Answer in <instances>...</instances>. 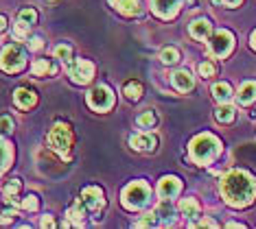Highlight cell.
<instances>
[{"mask_svg":"<svg viewBox=\"0 0 256 229\" xmlns=\"http://www.w3.org/2000/svg\"><path fill=\"white\" fill-rule=\"evenodd\" d=\"M221 195L226 197V201L230 205L243 208V205L252 203V199L256 195V181L246 170H230L221 179Z\"/></svg>","mask_w":256,"mask_h":229,"instance_id":"1","label":"cell"},{"mask_svg":"<svg viewBox=\"0 0 256 229\" xmlns=\"http://www.w3.org/2000/svg\"><path fill=\"white\" fill-rule=\"evenodd\" d=\"M217 153H219V140L208 136V133H202L190 142V157L197 164H210Z\"/></svg>","mask_w":256,"mask_h":229,"instance_id":"2","label":"cell"},{"mask_svg":"<svg viewBox=\"0 0 256 229\" xmlns=\"http://www.w3.org/2000/svg\"><path fill=\"white\" fill-rule=\"evenodd\" d=\"M48 146L55 153H60L64 160H68V153H70V146H72L70 127L64 125V122H57V125L48 131Z\"/></svg>","mask_w":256,"mask_h":229,"instance_id":"3","label":"cell"},{"mask_svg":"<svg viewBox=\"0 0 256 229\" xmlns=\"http://www.w3.org/2000/svg\"><path fill=\"white\" fill-rule=\"evenodd\" d=\"M149 195H151V190H149V186L144 184V181H134V184H130L125 188L123 201H125V205L130 210H138V208H142V205L149 201Z\"/></svg>","mask_w":256,"mask_h":229,"instance_id":"4","label":"cell"},{"mask_svg":"<svg viewBox=\"0 0 256 229\" xmlns=\"http://www.w3.org/2000/svg\"><path fill=\"white\" fill-rule=\"evenodd\" d=\"M22 66H24V50L18 44L7 46L0 55V68L7 70V72H18Z\"/></svg>","mask_w":256,"mask_h":229,"instance_id":"5","label":"cell"},{"mask_svg":"<svg viewBox=\"0 0 256 229\" xmlns=\"http://www.w3.org/2000/svg\"><path fill=\"white\" fill-rule=\"evenodd\" d=\"M234 46V37H232L230 31H217L208 39V50L214 57H226Z\"/></svg>","mask_w":256,"mask_h":229,"instance_id":"6","label":"cell"},{"mask_svg":"<svg viewBox=\"0 0 256 229\" xmlns=\"http://www.w3.org/2000/svg\"><path fill=\"white\" fill-rule=\"evenodd\" d=\"M68 74L72 76L74 83H88L94 76V66L86 59H70L68 61Z\"/></svg>","mask_w":256,"mask_h":229,"instance_id":"7","label":"cell"},{"mask_svg":"<svg viewBox=\"0 0 256 229\" xmlns=\"http://www.w3.org/2000/svg\"><path fill=\"white\" fill-rule=\"evenodd\" d=\"M88 103H90V107H92V109H96V111H106V109L112 107L114 96H112V92H110V87L98 85V87H94V90L90 92Z\"/></svg>","mask_w":256,"mask_h":229,"instance_id":"8","label":"cell"},{"mask_svg":"<svg viewBox=\"0 0 256 229\" xmlns=\"http://www.w3.org/2000/svg\"><path fill=\"white\" fill-rule=\"evenodd\" d=\"M81 201H84L86 210H90V212H98V210L106 205V197H103V190L101 188H84V192H81Z\"/></svg>","mask_w":256,"mask_h":229,"instance_id":"9","label":"cell"},{"mask_svg":"<svg viewBox=\"0 0 256 229\" xmlns=\"http://www.w3.org/2000/svg\"><path fill=\"white\" fill-rule=\"evenodd\" d=\"M130 146L134 151H140V153H149V151H156L158 146V138L154 133H140V136H132L130 138Z\"/></svg>","mask_w":256,"mask_h":229,"instance_id":"10","label":"cell"},{"mask_svg":"<svg viewBox=\"0 0 256 229\" xmlns=\"http://www.w3.org/2000/svg\"><path fill=\"white\" fill-rule=\"evenodd\" d=\"M188 2H193V0H188ZM180 4H182V0H154V11L160 17H171L178 13Z\"/></svg>","mask_w":256,"mask_h":229,"instance_id":"11","label":"cell"},{"mask_svg":"<svg viewBox=\"0 0 256 229\" xmlns=\"http://www.w3.org/2000/svg\"><path fill=\"white\" fill-rule=\"evenodd\" d=\"M188 31H190V35H193L195 39H208L210 37V33H212V22L206 20V17H200V20L190 22Z\"/></svg>","mask_w":256,"mask_h":229,"instance_id":"12","label":"cell"},{"mask_svg":"<svg viewBox=\"0 0 256 229\" xmlns=\"http://www.w3.org/2000/svg\"><path fill=\"white\" fill-rule=\"evenodd\" d=\"M171 83L178 92H190L195 85V81H193V76H190V72L178 70V72H173V76H171Z\"/></svg>","mask_w":256,"mask_h":229,"instance_id":"13","label":"cell"},{"mask_svg":"<svg viewBox=\"0 0 256 229\" xmlns=\"http://www.w3.org/2000/svg\"><path fill=\"white\" fill-rule=\"evenodd\" d=\"M180 192V179L176 177H164L160 181V186H158V195L160 199H173Z\"/></svg>","mask_w":256,"mask_h":229,"instance_id":"14","label":"cell"},{"mask_svg":"<svg viewBox=\"0 0 256 229\" xmlns=\"http://www.w3.org/2000/svg\"><path fill=\"white\" fill-rule=\"evenodd\" d=\"M36 92H31V90H26V87H20V90H16L14 92V103L18 105L20 109H28V107H33L36 105Z\"/></svg>","mask_w":256,"mask_h":229,"instance_id":"15","label":"cell"},{"mask_svg":"<svg viewBox=\"0 0 256 229\" xmlns=\"http://www.w3.org/2000/svg\"><path fill=\"white\" fill-rule=\"evenodd\" d=\"M173 205L168 203V199H162L158 203V208H156V216H158L160 225H171L173 221H176V216H173Z\"/></svg>","mask_w":256,"mask_h":229,"instance_id":"16","label":"cell"},{"mask_svg":"<svg viewBox=\"0 0 256 229\" xmlns=\"http://www.w3.org/2000/svg\"><path fill=\"white\" fill-rule=\"evenodd\" d=\"M114 9L125 15H138L140 13V2L138 0H112Z\"/></svg>","mask_w":256,"mask_h":229,"instance_id":"17","label":"cell"},{"mask_svg":"<svg viewBox=\"0 0 256 229\" xmlns=\"http://www.w3.org/2000/svg\"><path fill=\"white\" fill-rule=\"evenodd\" d=\"M236 101L241 105H250L252 101H256V81H248V83L241 85V90L236 94Z\"/></svg>","mask_w":256,"mask_h":229,"instance_id":"18","label":"cell"},{"mask_svg":"<svg viewBox=\"0 0 256 229\" xmlns=\"http://www.w3.org/2000/svg\"><path fill=\"white\" fill-rule=\"evenodd\" d=\"M66 216H68V223H74V225H84V221H86L84 201H81V199H77V201L72 203V208L66 212Z\"/></svg>","mask_w":256,"mask_h":229,"instance_id":"19","label":"cell"},{"mask_svg":"<svg viewBox=\"0 0 256 229\" xmlns=\"http://www.w3.org/2000/svg\"><path fill=\"white\" fill-rule=\"evenodd\" d=\"M31 72L36 76H50V74L57 72V66L50 59H38L36 63H33Z\"/></svg>","mask_w":256,"mask_h":229,"instance_id":"20","label":"cell"},{"mask_svg":"<svg viewBox=\"0 0 256 229\" xmlns=\"http://www.w3.org/2000/svg\"><path fill=\"white\" fill-rule=\"evenodd\" d=\"M180 212L188 216V219H195V216H200V203L195 199H182L180 201Z\"/></svg>","mask_w":256,"mask_h":229,"instance_id":"21","label":"cell"},{"mask_svg":"<svg viewBox=\"0 0 256 229\" xmlns=\"http://www.w3.org/2000/svg\"><path fill=\"white\" fill-rule=\"evenodd\" d=\"M136 125L140 129H151V127L158 125V116H156V111L147 109V111H142V114L136 118Z\"/></svg>","mask_w":256,"mask_h":229,"instance_id":"22","label":"cell"},{"mask_svg":"<svg viewBox=\"0 0 256 229\" xmlns=\"http://www.w3.org/2000/svg\"><path fill=\"white\" fill-rule=\"evenodd\" d=\"M212 96L217 98L219 103H228L232 98V90L228 83H214L212 85Z\"/></svg>","mask_w":256,"mask_h":229,"instance_id":"23","label":"cell"},{"mask_svg":"<svg viewBox=\"0 0 256 229\" xmlns=\"http://www.w3.org/2000/svg\"><path fill=\"white\" fill-rule=\"evenodd\" d=\"M214 116H217L219 122H232L234 120V107L228 103H221L217 107V111H214Z\"/></svg>","mask_w":256,"mask_h":229,"instance_id":"24","label":"cell"},{"mask_svg":"<svg viewBox=\"0 0 256 229\" xmlns=\"http://www.w3.org/2000/svg\"><path fill=\"white\" fill-rule=\"evenodd\" d=\"M125 96L130 98V101L140 98L142 96V85L138 83V81H130V83H125Z\"/></svg>","mask_w":256,"mask_h":229,"instance_id":"25","label":"cell"},{"mask_svg":"<svg viewBox=\"0 0 256 229\" xmlns=\"http://www.w3.org/2000/svg\"><path fill=\"white\" fill-rule=\"evenodd\" d=\"M160 61L171 66V63H178L180 61V50L178 48H164L160 52Z\"/></svg>","mask_w":256,"mask_h":229,"instance_id":"26","label":"cell"},{"mask_svg":"<svg viewBox=\"0 0 256 229\" xmlns=\"http://www.w3.org/2000/svg\"><path fill=\"white\" fill-rule=\"evenodd\" d=\"M18 192H20V181L18 179H11V181L4 184V199H7V201H14Z\"/></svg>","mask_w":256,"mask_h":229,"instance_id":"27","label":"cell"},{"mask_svg":"<svg viewBox=\"0 0 256 229\" xmlns=\"http://www.w3.org/2000/svg\"><path fill=\"white\" fill-rule=\"evenodd\" d=\"M55 57L57 59H62V61H70L72 59V50H70V46H66V44H60L55 48Z\"/></svg>","mask_w":256,"mask_h":229,"instance_id":"28","label":"cell"},{"mask_svg":"<svg viewBox=\"0 0 256 229\" xmlns=\"http://www.w3.org/2000/svg\"><path fill=\"white\" fill-rule=\"evenodd\" d=\"M36 17H38V13L33 9H22L20 13H18V22H24V24L31 26L33 22H36Z\"/></svg>","mask_w":256,"mask_h":229,"instance_id":"29","label":"cell"},{"mask_svg":"<svg viewBox=\"0 0 256 229\" xmlns=\"http://www.w3.org/2000/svg\"><path fill=\"white\" fill-rule=\"evenodd\" d=\"M138 225L140 227H156V225H160V221H158V216H156V212H151V214H144L140 221H138Z\"/></svg>","mask_w":256,"mask_h":229,"instance_id":"30","label":"cell"},{"mask_svg":"<svg viewBox=\"0 0 256 229\" xmlns=\"http://www.w3.org/2000/svg\"><path fill=\"white\" fill-rule=\"evenodd\" d=\"M14 131V120L9 116H0V133H11Z\"/></svg>","mask_w":256,"mask_h":229,"instance_id":"31","label":"cell"},{"mask_svg":"<svg viewBox=\"0 0 256 229\" xmlns=\"http://www.w3.org/2000/svg\"><path fill=\"white\" fill-rule=\"evenodd\" d=\"M197 70H200V74H202V76H206V79H208V76H214V72H217L212 63H208V61L200 63V68H197Z\"/></svg>","mask_w":256,"mask_h":229,"instance_id":"32","label":"cell"},{"mask_svg":"<svg viewBox=\"0 0 256 229\" xmlns=\"http://www.w3.org/2000/svg\"><path fill=\"white\" fill-rule=\"evenodd\" d=\"M20 205H22L24 210H36V208H38V197H36V195H28Z\"/></svg>","mask_w":256,"mask_h":229,"instance_id":"33","label":"cell"},{"mask_svg":"<svg viewBox=\"0 0 256 229\" xmlns=\"http://www.w3.org/2000/svg\"><path fill=\"white\" fill-rule=\"evenodd\" d=\"M14 216H16L14 210H4V212L0 214V223H11L14 221Z\"/></svg>","mask_w":256,"mask_h":229,"instance_id":"34","label":"cell"},{"mask_svg":"<svg viewBox=\"0 0 256 229\" xmlns=\"http://www.w3.org/2000/svg\"><path fill=\"white\" fill-rule=\"evenodd\" d=\"M4 168V144L0 142V170Z\"/></svg>","mask_w":256,"mask_h":229,"instance_id":"35","label":"cell"},{"mask_svg":"<svg viewBox=\"0 0 256 229\" xmlns=\"http://www.w3.org/2000/svg\"><path fill=\"white\" fill-rule=\"evenodd\" d=\"M40 46H42V39H40V37H33V39H31V48H36V50H38Z\"/></svg>","mask_w":256,"mask_h":229,"instance_id":"36","label":"cell"},{"mask_svg":"<svg viewBox=\"0 0 256 229\" xmlns=\"http://www.w3.org/2000/svg\"><path fill=\"white\" fill-rule=\"evenodd\" d=\"M55 223H53V219H48V216H44L42 219V227H53Z\"/></svg>","mask_w":256,"mask_h":229,"instance_id":"37","label":"cell"},{"mask_svg":"<svg viewBox=\"0 0 256 229\" xmlns=\"http://www.w3.org/2000/svg\"><path fill=\"white\" fill-rule=\"evenodd\" d=\"M224 4H228V7H236V4H241V0H221Z\"/></svg>","mask_w":256,"mask_h":229,"instance_id":"38","label":"cell"},{"mask_svg":"<svg viewBox=\"0 0 256 229\" xmlns=\"http://www.w3.org/2000/svg\"><path fill=\"white\" fill-rule=\"evenodd\" d=\"M200 225H204V227H217V223H214V221H210V219H206V221H202Z\"/></svg>","mask_w":256,"mask_h":229,"instance_id":"39","label":"cell"},{"mask_svg":"<svg viewBox=\"0 0 256 229\" xmlns=\"http://www.w3.org/2000/svg\"><path fill=\"white\" fill-rule=\"evenodd\" d=\"M4 26H7V20H4V15H0V31H4Z\"/></svg>","mask_w":256,"mask_h":229,"instance_id":"40","label":"cell"},{"mask_svg":"<svg viewBox=\"0 0 256 229\" xmlns=\"http://www.w3.org/2000/svg\"><path fill=\"white\" fill-rule=\"evenodd\" d=\"M252 46L256 48V31H254V35H252Z\"/></svg>","mask_w":256,"mask_h":229,"instance_id":"41","label":"cell"},{"mask_svg":"<svg viewBox=\"0 0 256 229\" xmlns=\"http://www.w3.org/2000/svg\"><path fill=\"white\" fill-rule=\"evenodd\" d=\"M212 2H214V4H221V0H212Z\"/></svg>","mask_w":256,"mask_h":229,"instance_id":"42","label":"cell"}]
</instances>
